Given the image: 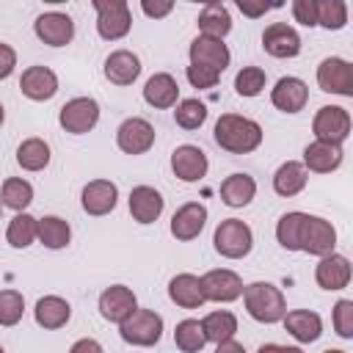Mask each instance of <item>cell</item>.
<instances>
[{
    "mask_svg": "<svg viewBox=\"0 0 353 353\" xmlns=\"http://www.w3.org/2000/svg\"><path fill=\"white\" fill-rule=\"evenodd\" d=\"M199 281H201L204 301H223L226 303V301H234L243 295V281L232 270H210Z\"/></svg>",
    "mask_w": 353,
    "mask_h": 353,
    "instance_id": "obj_13",
    "label": "cell"
},
{
    "mask_svg": "<svg viewBox=\"0 0 353 353\" xmlns=\"http://www.w3.org/2000/svg\"><path fill=\"white\" fill-rule=\"evenodd\" d=\"M33 28H36V36H39L44 44H50V47H63V44H69L72 36H74V22H72V17H69V14H58V11L41 14V17L33 22Z\"/></svg>",
    "mask_w": 353,
    "mask_h": 353,
    "instance_id": "obj_14",
    "label": "cell"
},
{
    "mask_svg": "<svg viewBox=\"0 0 353 353\" xmlns=\"http://www.w3.org/2000/svg\"><path fill=\"white\" fill-rule=\"evenodd\" d=\"M212 243H215V251H218L221 256L240 259V256H245V254L251 251L254 234H251L248 223H243V221H237V218H226V221L218 223Z\"/></svg>",
    "mask_w": 353,
    "mask_h": 353,
    "instance_id": "obj_3",
    "label": "cell"
},
{
    "mask_svg": "<svg viewBox=\"0 0 353 353\" xmlns=\"http://www.w3.org/2000/svg\"><path fill=\"white\" fill-rule=\"evenodd\" d=\"M256 193V182L248 174H232L221 185V199L229 207H245Z\"/></svg>",
    "mask_w": 353,
    "mask_h": 353,
    "instance_id": "obj_31",
    "label": "cell"
},
{
    "mask_svg": "<svg viewBox=\"0 0 353 353\" xmlns=\"http://www.w3.org/2000/svg\"><path fill=\"white\" fill-rule=\"evenodd\" d=\"M3 116H6V113H3V105H0V124H3Z\"/></svg>",
    "mask_w": 353,
    "mask_h": 353,
    "instance_id": "obj_53",
    "label": "cell"
},
{
    "mask_svg": "<svg viewBox=\"0 0 353 353\" xmlns=\"http://www.w3.org/2000/svg\"><path fill=\"white\" fill-rule=\"evenodd\" d=\"M168 298L182 306V309H199L204 303V292H201V281L193 273H179L171 279L168 284Z\"/></svg>",
    "mask_w": 353,
    "mask_h": 353,
    "instance_id": "obj_25",
    "label": "cell"
},
{
    "mask_svg": "<svg viewBox=\"0 0 353 353\" xmlns=\"http://www.w3.org/2000/svg\"><path fill=\"white\" fill-rule=\"evenodd\" d=\"M138 74H141V61H138L135 52H130V50H116V52L108 55V61H105V77H108L110 83H116V85H130V83H135Z\"/></svg>",
    "mask_w": 353,
    "mask_h": 353,
    "instance_id": "obj_22",
    "label": "cell"
},
{
    "mask_svg": "<svg viewBox=\"0 0 353 353\" xmlns=\"http://www.w3.org/2000/svg\"><path fill=\"white\" fill-rule=\"evenodd\" d=\"M334 245H336L334 226L317 215H306L303 232H301V251L314 254V256H328L334 254Z\"/></svg>",
    "mask_w": 353,
    "mask_h": 353,
    "instance_id": "obj_8",
    "label": "cell"
},
{
    "mask_svg": "<svg viewBox=\"0 0 353 353\" xmlns=\"http://www.w3.org/2000/svg\"><path fill=\"white\" fill-rule=\"evenodd\" d=\"M25 301L17 290H0V325H17L22 320Z\"/></svg>",
    "mask_w": 353,
    "mask_h": 353,
    "instance_id": "obj_41",
    "label": "cell"
},
{
    "mask_svg": "<svg viewBox=\"0 0 353 353\" xmlns=\"http://www.w3.org/2000/svg\"><path fill=\"white\" fill-rule=\"evenodd\" d=\"M185 74H188V80H190V85H193V88H212V85L218 83V77H221L218 72L204 69V66H193V63L188 66V72H185Z\"/></svg>",
    "mask_w": 353,
    "mask_h": 353,
    "instance_id": "obj_44",
    "label": "cell"
},
{
    "mask_svg": "<svg viewBox=\"0 0 353 353\" xmlns=\"http://www.w3.org/2000/svg\"><path fill=\"white\" fill-rule=\"evenodd\" d=\"M262 47L273 58H295L301 52V36L287 22H273L262 33Z\"/></svg>",
    "mask_w": 353,
    "mask_h": 353,
    "instance_id": "obj_11",
    "label": "cell"
},
{
    "mask_svg": "<svg viewBox=\"0 0 353 353\" xmlns=\"http://www.w3.org/2000/svg\"><path fill=\"white\" fill-rule=\"evenodd\" d=\"M207 223V207L199 204V201H190V204H182L174 218H171V234L176 240H193L199 237V232L204 229Z\"/></svg>",
    "mask_w": 353,
    "mask_h": 353,
    "instance_id": "obj_18",
    "label": "cell"
},
{
    "mask_svg": "<svg viewBox=\"0 0 353 353\" xmlns=\"http://www.w3.org/2000/svg\"><path fill=\"white\" fill-rule=\"evenodd\" d=\"M215 143L232 154H245L254 152L262 143V127L245 116L237 113H223L215 121Z\"/></svg>",
    "mask_w": 353,
    "mask_h": 353,
    "instance_id": "obj_1",
    "label": "cell"
},
{
    "mask_svg": "<svg viewBox=\"0 0 353 353\" xmlns=\"http://www.w3.org/2000/svg\"><path fill=\"white\" fill-rule=\"evenodd\" d=\"M306 188V168L303 163H295V160H287L284 165H279V171L273 174V190L279 196H295Z\"/></svg>",
    "mask_w": 353,
    "mask_h": 353,
    "instance_id": "obj_29",
    "label": "cell"
},
{
    "mask_svg": "<svg viewBox=\"0 0 353 353\" xmlns=\"http://www.w3.org/2000/svg\"><path fill=\"white\" fill-rule=\"evenodd\" d=\"M237 8L243 11V14H248V17H262L268 8H273V6H268V3H248V0H237Z\"/></svg>",
    "mask_w": 353,
    "mask_h": 353,
    "instance_id": "obj_48",
    "label": "cell"
},
{
    "mask_svg": "<svg viewBox=\"0 0 353 353\" xmlns=\"http://www.w3.org/2000/svg\"><path fill=\"white\" fill-rule=\"evenodd\" d=\"M36 237L47 245V248H63L72 237V229L63 218L58 215H47L41 221H36Z\"/></svg>",
    "mask_w": 353,
    "mask_h": 353,
    "instance_id": "obj_32",
    "label": "cell"
},
{
    "mask_svg": "<svg viewBox=\"0 0 353 353\" xmlns=\"http://www.w3.org/2000/svg\"><path fill=\"white\" fill-rule=\"evenodd\" d=\"M312 132L317 135V141L323 143H342L350 135V116L345 108L339 105H325L317 110L314 121H312Z\"/></svg>",
    "mask_w": 353,
    "mask_h": 353,
    "instance_id": "obj_7",
    "label": "cell"
},
{
    "mask_svg": "<svg viewBox=\"0 0 353 353\" xmlns=\"http://www.w3.org/2000/svg\"><path fill=\"white\" fill-rule=\"evenodd\" d=\"M201 331L207 336V342H226L234 336L237 331V320L232 312H210L204 320H201Z\"/></svg>",
    "mask_w": 353,
    "mask_h": 353,
    "instance_id": "obj_33",
    "label": "cell"
},
{
    "mask_svg": "<svg viewBox=\"0 0 353 353\" xmlns=\"http://www.w3.org/2000/svg\"><path fill=\"white\" fill-rule=\"evenodd\" d=\"M94 8H97V30L102 39L113 41L130 33L132 17L124 0H94Z\"/></svg>",
    "mask_w": 353,
    "mask_h": 353,
    "instance_id": "obj_5",
    "label": "cell"
},
{
    "mask_svg": "<svg viewBox=\"0 0 353 353\" xmlns=\"http://www.w3.org/2000/svg\"><path fill=\"white\" fill-rule=\"evenodd\" d=\"M259 353H303L301 347H284V345H262Z\"/></svg>",
    "mask_w": 353,
    "mask_h": 353,
    "instance_id": "obj_51",
    "label": "cell"
},
{
    "mask_svg": "<svg viewBox=\"0 0 353 353\" xmlns=\"http://www.w3.org/2000/svg\"><path fill=\"white\" fill-rule=\"evenodd\" d=\"M215 353H245V347L240 342H234V339H226V342H218Z\"/></svg>",
    "mask_w": 353,
    "mask_h": 353,
    "instance_id": "obj_50",
    "label": "cell"
},
{
    "mask_svg": "<svg viewBox=\"0 0 353 353\" xmlns=\"http://www.w3.org/2000/svg\"><path fill=\"white\" fill-rule=\"evenodd\" d=\"M243 298H245L248 314L259 323H279L287 314V301H284L281 290L268 281H254V284L243 287Z\"/></svg>",
    "mask_w": 353,
    "mask_h": 353,
    "instance_id": "obj_2",
    "label": "cell"
},
{
    "mask_svg": "<svg viewBox=\"0 0 353 353\" xmlns=\"http://www.w3.org/2000/svg\"><path fill=\"white\" fill-rule=\"evenodd\" d=\"M17 163L25 171H41L50 163V146L41 138H28L17 149Z\"/></svg>",
    "mask_w": 353,
    "mask_h": 353,
    "instance_id": "obj_34",
    "label": "cell"
},
{
    "mask_svg": "<svg viewBox=\"0 0 353 353\" xmlns=\"http://www.w3.org/2000/svg\"><path fill=\"white\" fill-rule=\"evenodd\" d=\"M121 339L130 342V345H141V347H149L160 339L163 334V317L152 309H135L124 323H121Z\"/></svg>",
    "mask_w": 353,
    "mask_h": 353,
    "instance_id": "obj_4",
    "label": "cell"
},
{
    "mask_svg": "<svg viewBox=\"0 0 353 353\" xmlns=\"http://www.w3.org/2000/svg\"><path fill=\"white\" fill-rule=\"evenodd\" d=\"M58 121H61V127H63L66 132L83 135V132H88V130L97 127V121H99V105H97L91 97L69 99V102L61 108Z\"/></svg>",
    "mask_w": 353,
    "mask_h": 353,
    "instance_id": "obj_6",
    "label": "cell"
},
{
    "mask_svg": "<svg viewBox=\"0 0 353 353\" xmlns=\"http://www.w3.org/2000/svg\"><path fill=\"white\" fill-rule=\"evenodd\" d=\"M171 168L182 182H199L207 174V154L199 146H176L171 154Z\"/></svg>",
    "mask_w": 353,
    "mask_h": 353,
    "instance_id": "obj_17",
    "label": "cell"
},
{
    "mask_svg": "<svg viewBox=\"0 0 353 353\" xmlns=\"http://www.w3.org/2000/svg\"><path fill=\"white\" fill-rule=\"evenodd\" d=\"M19 88L28 99H36V102H44V99H52L55 91H58V77L52 69L47 66H30L22 72L19 77Z\"/></svg>",
    "mask_w": 353,
    "mask_h": 353,
    "instance_id": "obj_16",
    "label": "cell"
},
{
    "mask_svg": "<svg viewBox=\"0 0 353 353\" xmlns=\"http://www.w3.org/2000/svg\"><path fill=\"white\" fill-rule=\"evenodd\" d=\"M174 342H176V347L182 353H199L204 347V342H207V336L201 331V323L199 320H182V323H176Z\"/></svg>",
    "mask_w": 353,
    "mask_h": 353,
    "instance_id": "obj_36",
    "label": "cell"
},
{
    "mask_svg": "<svg viewBox=\"0 0 353 353\" xmlns=\"http://www.w3.org/2000/svg\"><path fill=\"white\" fill-rule=\"evenodd\" d=\"M141 8H143V14H146V17H165V14L174 8V3H168V0H165V3L143 0V3H141Z\"/></svg>",
    "mask_w": 353,
    "mask_h": 353,
    "instance_id": "obj_47",
    "label": "cell"
},
{
    "mask_svg": "<svg viewBox=\"0 0 353 353\" xmlns=\"http://www.w3.org/2000/svg\"><path fill=\"white\" fill-rule=\"evenodd\" d=\"M17 66V52L8 44H0V80H6Z\"/></svg>",
    "mask_w": 353,
    "mask_h": 353,
    "instance_id": "obj_46",
    "label": "cell"
},
{
    "mask_svg": "<svg viewBox=\"0 0 353 353\" xmlns=\"http://www.w3.org/2000/svg\"><path fill=\"white\" fill-rule=\"evenodd\" d=\"M174 119L185 130H199L204 124V119H207V105L199 102V99H182L176 105V110H174Z\"/></svg>",
    "mask_w": 353,
    "mask_h": 353,
    "instance_id": "obj_40",
    "label": "cell"
},
{
    "mask_svg": "<svg viewBox=\"0 0 353 353\" xmlns=\"http://www.w3.org/2000/svg\"><path fill=\"white\" fill-rule=\"evenodd\" d=\"M69 314H72L69 303L63 298H58V295H44L36 303V323L41 328H50V331L52 328H61V325H66Z\"/></svg>",
    "mask_w": 353,
    "mask_h": 353,
    "instance_id": "obj_30",
    "label": "cell"
},
{
    "mask_svg": "<svg viewBox=\"0 0 353 353\" xmlns=\"http://www.w3.org/2000/svg\"><path fill=\"white\" fill-rule=\"evenodd\" d=\"M135 309H138V303H135V295H132L130 287L116 284V287H108L99 295V312L110 323H124Z\"/></svg>",
    "mask_w": 353,
    "mask_h": 353,
    "instance_id": "obj_15",
    "label": "cell"
},
{
    "mask_svg": "<svg viewBox=\"0 0 353 353\" xmlns=\"http://www.w3.org/2000/svg\"><path fill=\"white\" fill-rule=\"evenodd\" d=\"M281 320H284V328H287L298 342H314V339L323 334V320H320L317 312L295 309V312H287Z\"/></svg>",
    "mask_w": 353,
    "mask_h": 353,
    "instance_id": "obj_26",
    "label": "cell"
},
{
    "mask_svg": "<svg viewBox=\"0 0 353 353\" xmlns=\"http://www.w3.org/2000/svg\"><path fill=\"white\" fill-rule=\"evenodd\" d=\"M306 99H309V88H306V83L298 80V77H281V80L276 83V88L270 91V102H273L279 110H284V113H298V110H303Z\"/></svg>",
    "mask_w": 353,
    "mask_h": 353,
    "instance_id": "obj_19",
    "label": "cell"
},
{
    "mask_svg": "<svg viewBox=\"0 0 353 353\" xmlns=\"http://www.w3.org/2000/svg\"><path fill=\"white\" fill-rule=\"evenodd\" d=\"M116 143L127 154H143L154 143V127L146 119H135L132 116V119L121 121V127L116 130Z\"/></svg>",
    "mask_w": 353,
    "mask_h": 353,
    "instance_id": "obj_10",
    "label": "cell"
},
{
    "mask_svg": "<svg viewBox=\"0 0 353 353\" xmlns=\"http://www.w3.org/2000/svg\"><path fill=\"white\" fill-rule=\"evenodd\" d=\"M0 199H3V204L11 207V210H25V207L33 201V188H30V182L11 176V179L3 182Z\"/></svg>",
    "mask_w": 353,
    "mask_h": 353,
    "instance_id": "obj_37",
    "label": "cell"
},
{
    "mask_svg": "<svg viewBox=\"0 0 353 353\" xmlns=\"http://www.w3.org/2000/svg\"><path fill=\"white\" fill-rule=\"evenodd\" d=\"M314 279L323 290H342L350 281V262L339 254H328L314 268Z\"/></svg>",
    "mask_w": 353,
    "mask_h": 353,
    "instance_id": "obj_23",
    "label": "cell"
},
{
    "mask_svg": "<svg viewBox=\"0 0 353 353\" xmlns=\"http://www.w3.org/2000/svg\"><path fill=\"white\" fill-rule=\"evenodd\" d=\"M69 353H102V345H99L97 339H88V336H85V339H77Z\"/></svg>",
    "mask_w": 353,
    "mask_h": 353,
    "instance_id": "obj_49",
    "label": "cell"
},
{
    "mask_svg": "<svg viewBox=\"0 0 353 353\" xmlns=\"http://www.w3.org/2000/svg\"><path fill=\"white\" fill-rule=\"evenodd\" d=\"M323 353H345V350H336V347H328V350H323Z\"/></svg>",
    "mask_w": 353,
    "mask_h": 353,
    "instance_id": "obj_52",
    "label": "cell"
},
{
    "mask_svg": "<svg viewBox=\"0 0 353 353\" xmlns=\"http://www.w3.org/2000/svg\"><path fill=\"white\" fill-rule=\"evenodd\" d=\"M190 63L193 66H204L212 72H223L229 66V50L221 39H210V36H196L190 41Z\"/></svg>",
    "mask_w": 353,
    "mask_h": 353,
    "instance_id": "obj_12",
    "label": "cell"
},
{
    "mask_svg": "<svg viewBox=\"0 0 353 353\" xmlns=\"http://www.w3.org/2000/svg\"><path fill=\"white\" fill-rule=\"evenodd\" d=\"M317 3V25L328 30H339L347 22V6L342 0H314Z\"/></svg>",
    "mask_w": 353,
    "mask_h": 353,
    "instance_id": "obj_39",
    "label": "cell"
},
{
    "mask_svg": "<svg viewBox=\"0 0 353 353\" xmlns=\"http://www.w3.org/2000/svg\"><path fill=\"white\" fill-rule=\"evenodd\" d=\"M339 163H342V146H336V143L314 141L303 149V168H309V171L331 174L334 168H339Z\"/></svg>",
    "mask_w": 353,
    "mask_h": 353,
    "instance_id": "obj_24",
    "label": "cell"
},
{
    "mask_svg": "<svg viewBox=\"0 0 353 353\" xmlns=\"http://www.w3.org/2000/svg\"><path fill=\"white\" fill-rule=\"evenodd\" d=\"M303 221H306V212H287L279 218V226H276V237L281 243V248L287 251H301V232H303Z\"/></svg>",
    "mask_w": 353,
    "mask_h": 353,
    "instance_id": "obj_35",
    "label": "cell"
},
{
    "mask_svg": "<svg viewBox=\"0 0 353 353\" xmlns=\"http://www.w3.org/2000/svg\"><path fill=\"white\" fill-rule=\"evenodd\" d=\"M292 14H295V19H298L301 25H306V28L317 25V3H314V0H295V3H292Z\"/></svg>",
    "mask_w": 353,
    "mask_h": 353,
    "instance_id": "obj_45",
    "label": "cell"
},
{
    "mask_svg": "<svg viewBox=\"0 0 353 353\" xmlns=\"http://www.w3.org/2000/svg\"><path fill=\"white\" fill-rule=\"evenodd\" d=\"M176 97H179V85L171 74L160 72V74H152L143 85V99L152 105V108H171L176 105Z\"/></svg>",
    "mask_w": 353,
    "mask_h": 353,
    "instance_id": "obj_27",
    "label": "cell"
},
{
    "mask_svg": "<svg viewBox=\"0 0 353 353\" xmlns=\"http://www.w3.org/2000/svg\"><path fill=\"white\" fill-rule=\"evenodd\" d=\"M199 28H201V36H210V39H223L229 30H232V17H229V8L223 3H207L199 14Z\"/></svg>",
    "mask_w": 353,
    "mask_h": 353,
    "instance_id": "obj_28",
    "label": "cell"
},
{
    "mask_svg": "<svg viewBox=\"0 0 353 353\" xmlns=\"http://www.w3.org/2000/svg\"><path fill=\"white\" fill-rule=\"evenodd\" d=\"M116 199H119V190L108 179H94L83 188V210L88 215H108L116 207Z\"/></svg>",
    "mask_w": 353,
    "mask_h": 353,
    "instance_id": "obj_20",
    "label": "cell"
},
{
    "mask_svg": "<svg viewBox=\"0 0 353 353\" xmlns=\"http://www.w3.org/2000/svg\"><path fill=\"white\" fill-rule=\"evenodd\" d=\"M0 353H6V350H3V347H0Z\"/></svg>",
    "mask_w": 353,
    "mask_h": 353,
    "instance_id": "obj_54",
    "label": "cell"
},
{
    "mask_svg": "<svg viewBox=\"0 0 353 353\" xmlns=\"http://www.w3.org/2000/svg\"><path fill=\"white\" fill-rule=\"evenodd\" d=\"M130 212L138 223H154L163 212V196L149 185H138L130 190Z\"/></svg>",
    "mask_w": 353,
    "mask_h": 353,
    "instance_id": "obj_21",
    "label": "cell"
},
{
    "mask_svg": "<svg viewBox=\"0 0 353 353\" xmlns=\"http://www.w3.org/2000/svg\"><path fill=\"white\" fill-rule=\"evenodd\" d=\"M234 88L240 97H256L265 88V72L259 66H245L234 77Z\"/></svg>",
    "mask_w": 353,
    "mask_h": 353,
    "instance_id": "obj_42",
    "label": "cell"
},
{
    "mask_svg": "<svg viewBox=\"0 0 353 353\" xmlns=\"http://www.w3.org/2000/svg\"><path fill=\"white\" fill-rule=\"evenodd\" d=\"M334 328H336V334L339 336H345V339H350L353 336V301H339L336 306H334Z\"/></svg>",
    "mask_w": 353,
    "mask_h": 353,
    "instance_id": "obj_43",
    "label": "cell"
},
{
    "mask_svg": "<svg viewBox=\"0 0 353 353\" xmlns=\"http://www.w3.org/2000/svg\"><path fill=\"white\" fill-rule=\"evenodd\" d=\"M317 83L328 94L353 97V66L342 58H325L317 66Z\"/></svg>",
    "mask_w": 353,
    "mask_h": 353,
    "instance_id": "obj_9",
    "label": "cell"
},
{
    "mask_svg": "<svg viewBox=\"0 0 353 353\" xmlns=\"http://www.w3.org/2000/svg\"><path fill=\"white\" fill-rule=\"evenodd\" d=\"M6 237H8V243L14 248H28L36 240V218L28 215V212H19L17 218H11Z\"/></svg>",
    "mask_w": 353,
    "mask_h": 353,
    "instance_id": "obj_38",
    "label": "cell"
}]
</instances>
